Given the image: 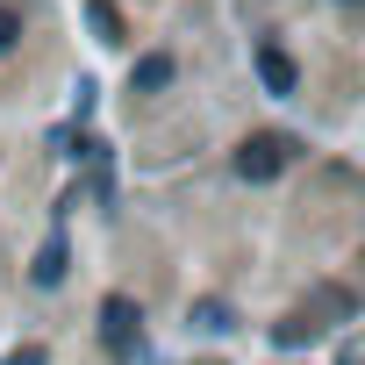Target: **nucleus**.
Segmentation results:
<instances>
[{
	"mask_svg": "<svg viewBox=\"0 0 365 365\" xmlns=\"http://www.w3.org/2000/svg\"><path fill=\"white\" fill-rule=\"evenodd\" d=\"M101 322H108V329H115V336L129 344V336H136V301H122V294H115V301L101 308Z\"/></svg>",
	"mask_w": 365,
	"mask_h": 365,
	"instance_id": "nucleus-3",
	"label": "nucleus"
},
{
	"mask_svg": "<svg viewBox=\"0 0 365 365\" xmlns=\"http://www.w3.org/2000/svg\"><path fill=\"white\" fill-rule=\"evenodd\" d=\"M258 72H265V86H272V93H294V58H279V51H258Z\"/></svg>",
	"mask_w": 365,
	"mask_h": 365,
	"instance_id": "nucleus-2",
	"label": "nucleus"
},
{
	"mask_svg": "<svg viewBox=\"0 0 365 365\" xmlns=\"http://www.w3.org/2000/svg\"><path fill=\"white\" fill-rule=\"evenodd\" d=\"M15 36H22V15H15V8H0V51H15Z\"/></svg>",
	"mask_w": 365,
	"mask_h": 365,
	"instance_id": "nucleus-6",
	"label": "nucleus"
},
{
	"mask_svg": "<svg viewBox=\"0 0 365 365\" xmlns=\"http://www.w3.org/2000/svg\"><path fill=\"white\" fill-rule=\"evenodd\" d=\"M165 79H172V58H143V65H136V86H143V93L165 86Z\"/></svg>",
	"mask_w": 365,
	"mask_h": 365,
	"instance_id": "nucleus-4",
	"label": "nucleus"
},
{
	"mask_svg": "<svg viewBox=\"0 0 365 365\" xmlns=\"http://www.w3.org/2000/svg\"><path fill=\"white\" fill-rule=\"evenodd\" d=\"M8 365H43V351H15V358H8Z\"/></svg>",
	"mask_w": 365,
	"mask_h": 365,
	"instance_id": "nucleus-7",
	"label": "nucleus"
},
{
	"mask_svg": "<svg viewBox=\"0 0 365 365\" xmlns=\"http://www.w3.org/2000/svg\"><path fill=\"white\" fill-rule=\"evenodd\" d=\"M279 165H287V143H272V136L244 143V158H237V172H244V179H272Z\"/></svg>",
	"mask_w": 365,
	"mask_h": 365,
	"instance_id": "nucleus-1",
	"label": "nucleus"
},
{
	"mask_svg": "<svg viewBox=\"0 0 365 365\" xmlns=\"http://www.w3.org/2000/svg\"><path fill=\"white\" fill-rule=\"evenodd\" d=\"M51 279H65V251H58V244L36 258V287H51Z\"/></svg>",
	"mask_w": 365,
	"mask_h": 365,
	"instance_id": "nucleus-5",
	"label": "nucleus"
}]
</instances>
